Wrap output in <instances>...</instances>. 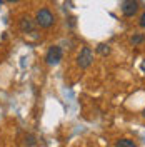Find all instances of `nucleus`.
Returning <instances> with one entry per match:
<instances>
[{
  "label": "nucleus",
  "mask_w": 145,
  "mask_h": 147,
  "mask_svg": "<svg viewBox=\"0 0 145 147\" xmlns=\"http://www.w3.org/2000/svg\"><path fill=\"white\" fill-rule=\"evenodd\" d=\"M2 3H3V0H0V5H2Z\"/></svg>",
  "instance_id": "12"
},
{
  "label": "nucleus",
  "mask_w": 145,
  "mask_h": 147,
  "mask_svg": "<svg viewBox=\"0 0 145 147\" xmlns=\"http://www.w3.org/2000/svg\"><path fill=\"white\" fill-rule=\"evenodd\" d=\"M20 30H22V32H34V30H35L34 20L28 18V17H23L20 20Z\"/></svg>",
  "instance_id": "5"
},
{
  "label": "nucleus",
  "mask_w": 145,
  "mask_h": 147,
  "mask_svg": "<svg viewBox=\"0 0 145 147\" xmlns=\"http://www.w3.org/2000/svg\"><path fill=\"white\" fill-rule=\"evenodd\" d=\"M140 69H142V70L145 72V62H142V65H140Z\"/></svg>",
  "instance_id": "10"
},
{
  "label": "nucleus",
  "mask_w": 145,
  "mask_h": 147,
  "mask_svg": "<svg viewBox=\"0 0 145 147\" xmlns=\"http://www.w3.org/2000/svg\"><path fill=\"white\" fill-rule=\"evenodd\" d=\"M140 27H145V13L140 15Z\"/></svg>",
  "instance_id": "9"
},
{
  "label": "nucleus",
  "mask_w": 145,
  "mask_h": 147,
  "mask_svg": "<svg viewBox=\"0 0 145 147\" xmlns=\"http://www.w3.org/2000/svg\"><path fill=\"white\" fill-rule=\"evenodd\" d=\"M138 10V3L137 0H124L122 2V13L125 17H134Z\"/></svg>",
  "instance_id": "4"
},
{
  "label": "nucleus",
  "mask_w": 145,
  "mask_h": 147,
  "mask_svg": "<svg viewBox=\"0 0 145 147\" xmlns=\"http://www.w3.org/2000/svg\"><path fill=\"white\" fill-rule=\"evenodd\" d=\"M97 52H99L100 55H109L110 54V47L107 45V44H99V47H97Z\"/></svg>",
  "instance_id": "7"
},
{
  "label": "nucleus",
  "mask_w": 145,
  "mask_h": 147,
  "mask_svg": "<svg viewBox=\"0 0 145 147\" xmlns=\"http://www.w3.org/2000/svg\"><path fill=\"white\" fill-rule=\"evenodd\" d=\"M93 62V52H92L90 47H83L80 50V54L77 57V64L80 69H87L90 67V64Z\"/></svg>",
  "instance_id": "2"
},
{
  "label": "nucleus",
  "mask_w": 145,
  "mask_h": 147,
  "mask_svg": "<svg viewBox=\"0 0 145 147\" xmlns=\"http://www.w3.org/2000/svg\"><path fill=\"white\" fill-rule=\"evenodd\" d=\"M144 40H145V35H140V34H137V35L132 37V40H130V42H132L134 45H138V44H142Z\"/></svg>",
  "instance_id": "8"
},
{
  "label": "nucleus",
  "mask_w": 145,
  "mask_h": 147,
  "mask_svg": "<svg viewBox=\"0 0 145 147\" xmlns=\"http://www.w3.org/2000/svg\"><path fill=\"white\" fill-rule=\"evenodd\" d=\"M7 2H10V3H13V2H18V0H7Z\"/></svg>",
  "instance_id": "11"
},
{
  "label": "nucleus",
  "mask_w": 145,
  "mask_h": 147,
  "mask_svg": "<svg viewBox=\"0 0 145 147\" xmlns=\"http://www.w3.org/2000/svg\"><path fill=\"white\" fill-rule=\"evenodd\" d=\"M115 147H137V144L130 139H120V140H117Z\"/></svg>",
  "instance_id": "6"
},
{
  "label": "nucleus",
  "mask_w": 145,
  "mask_h": 147,
  "mask_svg": "<svg viewBox=\"0 0 145 147\" xmlns=\"http://www.w3.org/2000/svg\"><path fill=\"white\" fill-rule=\"evenodd\" d=\"M144 117H145V109H144Z\"/></svg>",
  "instance_id": "13"
},
{
  "label": "nucleus",
  "mask_w": 145,
  "mask_h": 147,
  "mask_svg": "<svg viewBox=\"0 0 145 147\" xmlns=\"http://www.w3.org/2000/svg\"><path fill=\"white\" fill-rule=\"evenodd\" d=\"M54 13L50 12L48 9H40L37 12V17H35V24L42 28H48L54 25Z\"/></svg>",
  "instance_id": "1"
},
{
  "label": "nucleus",
  "mask_w": 145,
  "mask_h": 147,
  "mask_svg": "<svg viewBox=\"0 0 145 147\" xmlns=\"http://www.w3.org/2000/svg\"><path fill=\"white\" fill-rule=\"evenodd\" d=\"M64 57V52L58 45H52L48 50H47V55H45V60L48 65H57Z\"/></svg>",
  "instance_id": "3"
}]
</instances>
